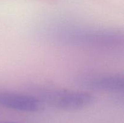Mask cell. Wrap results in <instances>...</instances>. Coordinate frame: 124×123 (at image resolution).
Here are the masks:
<instances>
[{"mask_svg": "<svg viewBox=\"0 0 124 123\" xmlns=\"http://www.w3.org/2000/svg\"><path fill=\"white\" fill-rule=\"evenodd\" d=\"M42 96L48 104L65 110L82 109L94 101V98L89 93L67 89L48 90Z\"/></svg>", "mask_w": 124, "mask_h": 123, "instance_id": "6da1fadb", "label": "cell"}, {"mask_svg": "<svg viewBox=\"0 0 124 123\" xmlns=\"http://www.w3.org/2000/svg\"><path fill=\"white\" fill-rule=\"evenodd\" d=\"M0 123H17V122H12V121H4V122H0Z\"/></svg>", "mask_w": 124, "mask_h": 123, "instance_id": "277c9868", "label": "cell"}, {"mask_svg": "<svg viewBox=\"0 0 124 123\" xmlns=\"http://www.w3.org/2000/svg\"><path fill=\"white\" fill-rule=\"evenodd\" d=\"M86 88L108 92L124 91V77L121 74H100L84 76L79 80Z\"/></svg>", "mask_w": 124, "mask_h": 123, "instance_id": "3957f363", "label": "cell"}, {"mask_svg": "<svg viewBox=\"0 0 124 123\" xmlns=\"http://www.w3.org/2000/svg\"><path fill=\"white\" fill-rule=\"evenodd\" d=\"M0 106L24 112H35L41 109V100L31 95L0 90Z\"/></svg>", "mask_w": 124, "mask_h": 123, "instance_id": "7a4b0ae2", "label": "cell"}]
</instances>
